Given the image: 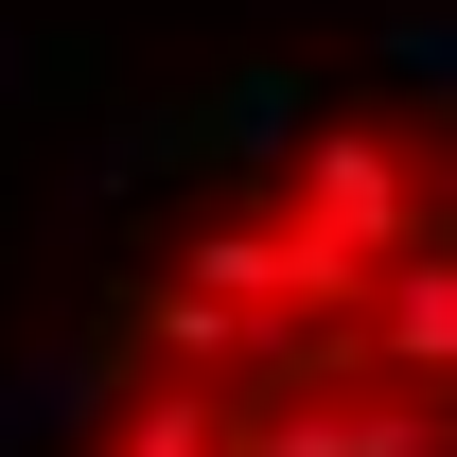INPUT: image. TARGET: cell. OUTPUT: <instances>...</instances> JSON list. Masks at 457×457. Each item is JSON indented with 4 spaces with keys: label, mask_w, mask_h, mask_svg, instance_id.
Wrapping results in <instances>:
<instances>
[{
    "label": "cell",
    "mask_w": 457,
    "mask_h": 457,
    "mask_svg": "<svg viewBox=\"0 0 457 457\" xmlns=\"http://www.w3.org/2000/svg\"><path fill=\"white\" fill-rule=\"evenodd\" d=\"M54 457H457V106H317L123 264Z\"/></svg>",
    "instance_id": "1"
}]
</instances>
